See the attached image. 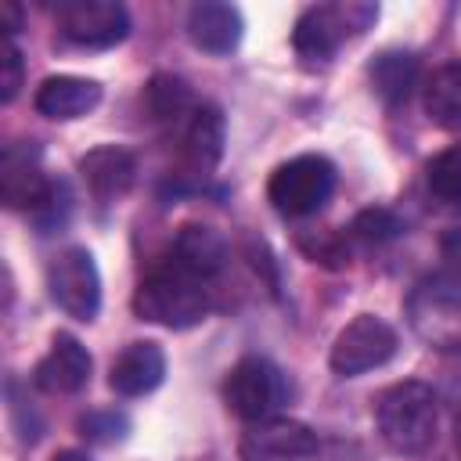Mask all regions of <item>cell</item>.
<instances>
[{"label":"cell","instance_id":"cell-6","mask_svg":"<svg viewBox=\"0 0 461 461\" xmlns=\"http://www.w3.org/2000/svg\"><path fill=\"white\" fill-rule=\"evenodd\" d=\"M47 288L58 310H65L76 321H94L101 310V274L86 249L72 245L58 252L47 267Z\"/></svg>","mask_w":461,"mask_h":461},{"label":"cell","instance_id":"cell-16","mask_svg":"<svg viewBox=\"0 0 461 461\" xmlns=\"http://www.w3.org/2000/svg\"><path fill=\"white\" fill-rule=\"evenodd\" d=\"M32 104L43 119H58V122L83 119L86 112H94L101 104V83L83 79V76H47L36 86Z\"/></svg>","mask_w":461,"mask_h":461},{"label":"cell","instance_id":"cell-8","mask_svg":"<svg viewBox=\"0 0 461 461\" xmlns=\"http://www.w3.org/2000/svg\"><path fill=\"white\" fill-rule=\"evenodd\" d=\"M58 32L86 50H108L130 36V14L115 0H68L58 7Z\"/></svg>","mask_w":461,"mask_h":461},{"label":"cell","instance_id":"cell-9","mask_svg":"<svg viewBox=\"0 0 461 461\" xmlns=\"http://www.w3.org/2000/svg\"><path fill=\"white\" fill-rule=\"evenodd\" d=\"M317 432L306 421L295 418H259L245 421V432L238 439L241 461H306L317 454Z\"/></svg>","mask_w":461,"mask_h":461},{"label":"cell","instance_id":"cell-17","mask_svg":"<svg viewBox=\"0 0 461 461\" xmlns=\"http://www.w3.org/2000/svg\"><path fill=\"white\" fill-rule=\"evenodd\" d=\"M79 173H83V184L90 187V194L97 202H115L133 187L137 162H133V155L126 148L101 144V148H90L79 158Z\"/></svg>","mask_w":461,"mask_h":461},{"label":"cell","instance_id":"cell-11","mask_svg":"<svg viewBox=\"0 0 461 461\" xmlns=\"http://www.w3.org/2000/svg\"><path fill=\"white\" fill-rule=\"evenodd\" d=\"M54 180L43 173L40 166V151L29 144H7L4 158H0V202L7 209H22V212H36L47 198H50Z\"/></svg>","mask_w":461,"mask_h":461},{"label":"cell","instance_id":"cell-14","mask_svg":"<svg viewBox=\"0 0 461 461\" xmlns=\"http://www.w3.org/2000/svg\"><path fill=\"white\" fill-rule=\"evenodd\" d=\"M162 378H166V353L158 342H148V339L122 346L108 371V385L119 396H144L158 389Z\"/></svg>","mask_w":461,"mask_h":461},{"label":"cell","instance_id":"cell-25","mask_svg":"<svg viewBox=\"0 0 461 461\" xmlns=\"http://www.w3.org/2000/svg\"><path fill=\"white\" fill-rule=\"evenodd\" d=\"M22 72H25L22 50H18L14 40L7 36L4 47H0V101H14V94H18V86H22Z\"/></svg>","mask_w":461,"mask_h":461},{"label":"cell","instance_id":"cell-18","mask_svg":"<svg viewBox=\"0 0 461 461\" xmlns=\"http://www.w3.org/2000/svg\"><path fill=\"white\" fill-rule=\"evenodd\" d=\"M169 259L176 267H184L187 274L209 281L223 259H227V241L212 230V227H202V223H184L173 238V249H169Z\"/></svg>","mask_w":461,"mask_h":461},{"label":"cell","instance_id":"cell-24","mask_svg":"<svg viewBox=\"0 0 461 461\" xmlns=\"http://www.w3.org/2000/svg\"><path fill=\"white\" fill-rule=\"evenodd\" d=\"M130 429L126 414H115V411H90L86 418H79V432L94 443H115L122 439Z\"/></svg>","mask_w":461,"mask_h":461},{"label":"cell","instance_id":"cell-7","mask_svg":"<svg viewBox=\"0 0 461 461\" xmlns=\"http://www.w3.org/2000/svg\"><path fill=\"white\" fill-rule=\"evenodd\" d=\"M223 400L227 407L245 418V421H259L270 418L281 400H285V382L281 371L267 360V357H241L223 382Z\"/></svg>","mask_w":461,"mask_h":461},{"label":"cell","instance_id":"cell-13","mask_svg":"<svg viewBox=\"0 0 461 461\" xmlns=\"http://www.w3.org/2000/svg\"><path fill=\"white\" fill-rule=\"evenodd\" d=\"M90 353L86 346L68 335V331H58L50 339V349L43 353V360L36 364L32 371V382L43 389V393H54V396H68V393H79L86 382H90Z\"/></svg>","mask_w":461,"mask_h":461},{"label":"cell","instance_id":"cell-1","mask_svg":"<svg viewBox=\"0 0 461 461\" xmlns=\"http://www.w3.org/2000/svg\"><path fill=\"white\" fill-rule=\"evenodd\" d=\"M209 310H212L209 281L187 274L173 259L155 267L133 292V313L140 321H151V324H162L173 331L202 324L209 317Z\"/></svg>","mask_w":461,"mask_h":461},{"label":"cell","instance_id":"cell-21","mask_svg":"<svg viewBox=\"0 0 461 461\" xmlns=\"http://www.w3.org/2000/svg\"><path fill=\"white\" fill-rule=\"evenodd\" d=\"M144 104H148V112H151L155 122H176V126H184V122L191 119V112L198 108L191 86H187L180 76H169V72H158V76L148 83Z\"/></svg>","mask_w":461,"mask_h":461},{"label":"cell","instance_id":"cell-4","mask_svg":"<svg viewBox=\"0 0 461 461\" xmlns=\"http://www.w3.org/2000/svg\"><path fill=\"white\" fill-rule=\"evenodd\" d=\"M335 191V166L324 155H295L267 180V198L281 216H310Z\"/></svg>","mask_w":461,"mask_h":461},{"label":"cell","instance_id":"cell-28","mask_svg":"<svg viewBox=\"0 0 461 461\" xmlns=\"http://www.w3.org/2000/svg\"><path fill=\"white\" fill-rule=\"evenodd\" d=\"M50 461H90V457H86L83 450H58Z\"/></svg>","mask_w":461,"mask_h":461},{"label":"cell","instance_id":"cell-23","mask_svg":"<svg viewBox=\"0 0 461 461\" xmlns=\"http://www.w3.org/2000/svg\"><path fill=\"white\" fill-rule=\"evenodd\" d=\"M396 230H400V223H396V216L385 212V209H364V212L349 223V238H357V241H364V245H382V241H389Z\"/></svg>","mask_w":461,"mask_h":461},{"label":"cell","instance_id":"cell-22","mask_svg":"<svg viewBox=\"0 0 461 461\" xmlns=\"http://www.w3.org/2000/svg\"><path fill=\"white\" fill-rule=\"evenodd\" d=\"M425 180H429V191H432L443 205H461V144L443 148V151L429 162Z\"/></svg>","mask_w":461,"mask_h":461},{"label":"cell","instance_id":"cell-3","mask_svg":"<svg viewBox=\"0 0 461 461\" xmlns=\"http://www.w3.org/2000/svg\"><path fill=\"white\" fill-rule=\"evenodd\" d=\"M378 18L375 4H313L295 18L292 29V47L306 65H328L335 50L371 29Z\"/></svg>","mask_w":461,"mask_h":461},{"label":"cell","instance_id":"cell-26","mask_svg":"<svg viewBox=\"0 0 461 461\" xmlns=\"http://www.w3.org/2000/svg\"><path fill=\"white\" fill-rule=\"evenodd\" d=\"M439 256H443V263H447L454 274H461V227L443 230V238H439Z\"/></svg>","mask_w":461,"mask_h":461},{"label":"cell","instance_id":"cell-20","mask_svg":"<svg viewBox=\"0 0 461 461\" xmlns=\"http://www.w3.org/2000/svg\"><path fill=\"white\" fill-rule=\"evenodd\" d=\"M371 86L385 104H400L411 97L414 83H418V61L407 50H385L367 65Z\"/></svg>","mask_w":461,"mask_h":461},{"label":"cell","instance_id":"cell-15","mask_svg":"<svg viewBox=\"0 0 461 461\" xmlns=\"http://www.w3.org/2000/svg\"><path fill=\"white\" fill-rule=\"evenodd\" d=\"M241 11L234 4H220V0H202L187 11V40L205 50V54H230L241 43Z\"/></svg>","mask_w":461,"mask_h":461},{"label":"cell","instance_id":"cell-12","mask_svg":"<svg viewBox=\"0 0 461 461\" xmlns=\"http://www.w3.org/2000/svg\"><path fill=\"white\" fill-rule=\"evenodd\" d=\"M418 335L439 349H461V299L447 285H421L411 299Z\"/></svg>","mask_w":461,"mask_h":461},{"label":"cell","instance_id":"cell-19","mask_svg":"<svg viewBox=\"0 0 461 461\" xmlns=\"http://www.w3.org/2000/svg\"><path fill=\"white\" fill-rule=\"evenodd\" d=\"M421 101H425V115L443 126V130H461V61H450V65H439L425 90H421Z\"/></svg>","mask_w":461,"mask_h":461},{"label":"cell","instance_id":"cell-5","mask_svg":"<svg viewBox=\"0 0 461 461\" xmlns=\"http://www.w3.org/2000/svg\"><path fill=\"white\" fill-rule=\"evenodd\" d=\"M393 353H396V331H393V324H385L375 313H357L335 335L331 353H328V364H331L335 375L353 378V375H364V371L382 367L385 360H393Z\"/></svg>","mask_w":461,"mask_h":461},{"label":"cell","instance_id":"cell-29","mask_svg":"<svg viewBox=\"0 0 461 461\" xmlns=\"http://www.w3.org/2000/svg\"><path fill=\"white\" fill-rule=\"evenodd\" d=\"M454 454H457V461H461V411H457V418H454Z\"/></svg>","mask_w":461,"mask_h":461},{"label":"cell","instance_id":"cell-2","mask_svg":"<svg viewBox=\"0 0 461 461\" xmlns=\"http://www.w3.org/2000/svg\"><path fill=\"white\" fill-rule=\"evenodd\" d=\"M375 425L393 454L429 450L436 439V425H439V403H436L432 385L418 378L389 385L375 403Z\"/></svg>","mask_w":461,"mask_h":461},{"label":"cell","instance_id":"cell-27","mask_svg":"<svg viewBox=\"0 0 461 461\" xmlns=\"http://www.w3.org/2000/svg\"><path fill=\"white\" fill-rule=\"evenodd\" d=\"M4 18H7V25H4L7 36H14V32H18V7H14V4H4Z\"/></svg>","mask_w":461,"mask_h":461},{"label":"cell","instance_id":"cell-10","mask_svg":"<svg viewBox=\"0 0 461 461\" xmlns=\"http://www.w3.org/2000/svg\"><path fill=\"white\" fill-rule=\"evenodd\" d=\"M223 115L216 104H198L191 119L180 126V180H205L223 158Z\"/></svg>","mask_w":461,"mask_h":461}]
</instances>
